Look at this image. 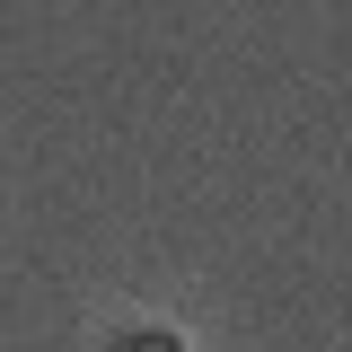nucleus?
Wrapping results in <instances>:
<instances>
[{
	"instance_id": "obj_1",
	"label": "nucleus",
	"mask_w": 352,
	"mask_h": 352,
	"mask_svg": "<svg viewBox=\"0 0 352 352\" xmlns=\"http://www.w3.org/2000/svg\"><path fill=\"white\" fill-rule=\"evenodd\" d=\"M132 352H185V344H176V335H141Z\"/></svg>"
}]
</instances>
